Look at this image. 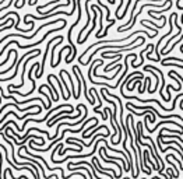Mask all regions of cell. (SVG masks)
Wrapping results in <instances>:
<instances>
[{
    "mask_svg": "<svg viewBox=\"0 0 183 179\" xmlns=\"http://www.w3.org/2000/svg\"><path fill=\"white\" fill-rule=\"evenodd\" d=\"M182 143H183V141H182Z\"/></svg>",
    "mask_w": 183,
    "mask_h": 179,
    "instance_id": "obj_9",
    "label": "cell"
},
{
    "mask_svg": "<svg viewBox=\"0 0 183 179\" xmlns=\"http://www.w3.org/2000/svg\"><path fill=\"white\" fill-rule=\"evenodd\" d=\"M32 2H34V0H28V4H29V6H32Z\"/></svg>",
    "mask_w": 183,
    "mask_h": 179,
    "instance_id": "obj_8",
    "label": "cell"
},
{
    "mask_svg": "<svg viewBox=\"0 0 183 179\" xmlns=\"http://www.w3.org/2000/svg\"><path fill=\"white\" fill-rule=\"evenodd\" d=\"M63 74H64V76L69 79V81H70L71 90H73V97H74V98H77V90H76V87H74V83H73V79H71V76H70V74H69L66 70H63Z\"/></svg>",
    "mask_w": 183,
    "mask_h": 179,
    "instance_id": "obj_3",
    "label": "cell"
},
{
    "mask_svg": "<svg viewBox=\"0 0 183 179\" xmlns=\"http://www.w3.org/2000/svg\"><path fill=\"white\" fill-rule=\"evenodd\" d=\"M169 60H175V62H179V63L183 64V60H182V59L176 58V56H165V59H164V60H161V62H169Z\"/></svg>",
    "mask_w": 183,
    "mask_h": 179,
    "instance_id": "obj_5",
    "label": "cell"
},
{
    "mask_svg": "<svg viewBox=\"0 0 183 179\" xmlns=\"http://www.w3.org/2000/svg\"><path fill=\"white\" fill-rule=\"evenodd\" d=\"M14 35H16V37H21V38H24V39H32V38H34V37H32V35H31V37H27V35H23V34H7V35H6V37H3L2 39H0V45H2L3 42H4L6 39H8V38H10V37H14Z\"/></svg>",
    "mask_w": 183,
    "mask_h": 179,
    "instance_id": "obj_2",
    "label": "cell"
},
{
    "mask_svg": "<svg viewBox=\"0 0 183 179\" xmlns=\"http://www.w3.org/2000/svg\"><path fill=\"white\" fill-rule=\"evenodd\" d=\"M38 91H39L42 95H45V97H46V100H48V109H50V106H52V100H50V97H49L48 94H45V92H43V88H42V87H39V90H38Z\"/></svg>",
    "mask_w": 183,
    "mask_h": 179,
    "instance_id": "obj_6",
    "label": "cell"
},
{
    "mask_svg": "<svg viewBox=\"0 0 183 179\" xmlns=\"http://www.w3.org/2000/svg\"><path fill=\"white\" fill-rule=\"evenodd\" d=\"M162 66L165 67H179V69H183V64H176V63H170V62H161Z\"/></svg>",
    "mask_w": 183,
    "mask_h": 179,
    "instance_id": "obj_4",
    "label": "cell"
},
{
    "mask_svg": "<svg viewBox=\"0 0 183 179\" xmlns=\"http://www.w3.org/2000/svg\"><path fill=\"white\" fill-rule=\"evenodd\" d=\"M25 3H27V0H23V2L20 3V8H21V7H24V4H25Z\"/></svg>",
    "mask_w": 183,
    "mask_h": 179,
    "instance_id": "obj_7",
    "label": "cell"
},
{
    "mask_svg": "<svg viewBox=\"0 0 183 179\" xmlns=\"http://www.w3.org/2000/svg\"><path fill=\"white\" fill-rule=\"evenodd\" d=\"M182 39H183V32H182V34H180V37H179V38H178V39H176V41H175V42H173V45H170V46H169V48H168V49H166V50H165V52H164V55H162V56H166V55H169V53H170V52H172V50H173V49H175V46H176V45H179V43H180V41H182Z\"/></svg>",
    "mask_w": 183,
    "mask_h": 179,
    "instance_id": "obj_1",
    "label": "cell"
}]
</instances>
